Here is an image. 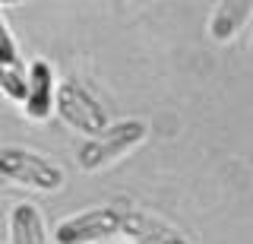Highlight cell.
Returning a JSON list of instances; mask_svg holds the SVG:
<instances>
[{
  "instance_id": "1",
  "label": "cell",
  "mask_w": 253,
  "mask_h": 244,
  "mask_svg": "<svg viewBox=\"0 0 253 244\" xmlns=\"http://www.w3.org/2000/svg\"><path fill=\"white\" fill-rule=\"evenodd\" d=\"M149 127L142 121H121V124H108L105 133L92 137L89 143L79 149V168L83 171H101L105 165L124 159L130 149H136L146 140Z\"/></svg>"
},
{
  "instance_id": "2",
  "label": "cell",
  "mask_w": 253,
  "mask_h": 244,
  "mask_svg": "<svg viewBox=\"0 0 253 244\" xmlns=\"http://www.w3.org/2000/svg\"><path fill=\"white\" fill-rule=\"evenodd\" d=\"M0 175L13 184L32 187V191H57L63 184V168L47 162L44 155L29 149H0Z\"/></svg>"
},
{
  "instance_id": "3",
  "label": "cell",
  "mask_w": 253,
  "mask_h": 244,
  "mask_svg": "<svg viewBox=\"0 0 253 244\" xmlns=\"http://www.w3.org/2000/svg\"><path fill=\"white\" fill-rule=\"evenodd\" d=\"M54 108H57V114L70 127L89 133V137H98V133L108 130L105 108H101L76 80H67V83L57 86V92H54Z\"/></svg>"
},
{
  "instance_id": "4",
  "label": "cell",
  "mask_w": 253,
  "mask_h": 244,
  "mask_svg": "<svg viewBox=\"0 0 253 244\" xmlns=\"http://www.w3.org/2000/svg\"><path fill=\"white\" fill-rule=\"evenodd\" d=\"M121 235V206H101L70 216L54 228V244H98Z\"/></svg>"
},
{
  "instance_id": "5",
  "label": "cell",
  "mask_w": 253,
  "mask_h": 244,
  "mask_svg": "<svg viewBox=\"0 0 253 244\" xmlns=\"http://www.w3.org/2000/svg\"><path fill=\"white\" fill-rule=\"evenodd\" d=\"M121 232L139 244H187V238L177 228H171L152 212H142L133 206H121Z\"/></svg>"
},
{
  "instance_id": "6",
  "label": "cell",
  "mask_w": 253,
  "mask_h": 244,
  "mask_svg": "<svg viewBox=\"0 0 253 244\" xmlns=\"http://www.w3.org/2000/svg\"><path fill=\"white\" fill-rule=\"evenodd\" d=\"M26 86H29V76L19 51H16V38L6 26L3 13H0V89L13 101H26Z\"/></svg>"
},
{
  "instance_id": "7",
  "label": "cell",
  "mask_w": 253,
  "mask_h": 244,
  "mask_svg": "<svg viewBox=\"0 0 253 244\" xmlns=\"http://www.w3.org/2000/svg\"><path fill=\"white\" fill-rule=\"evenodd\" d=\"M54 108V80L51 67L44 60H35L29 67V86H26V114L32 121H44Z\"/></svg>"
},
{
  "instance_id": "8",
  "label": "cell",
  "mask_w": 253,
  "mask_h": 244,
  "mask_svg": "<svg viewBox=\"0 0 253 244\" xmlns=\"http://www.w3.org/2000/svg\"><path fill=\"white\" fill-rule=\"evenodd\" d=\"M10 244H47V228L38 206L16 203L10 212Z\"/></svg>"
},
{
  "instance_id": "9",
  "label": "cell",
  "mask_w": 253,
  "mask_h": 244,
  "mask_svg": "<svg viewBox=\"0 0 253 244\" xmlns=\"http://www.w3.org/2000/svg\"><path fill=\"white\" fill-rule=\"evenodd\" d=\"M250 10H253L250 0H225L215 10V16H212V26H209L212 38L215 42H231L237 35V29L244 26V19L250 16Z\"/></svg>"
}]
</instances>
